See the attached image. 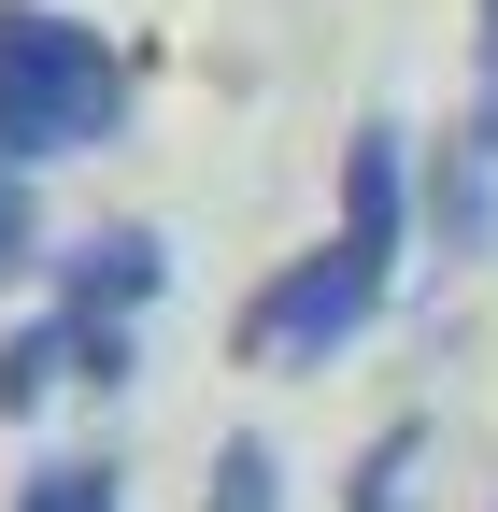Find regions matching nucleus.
Instances as JSON below:
<instances>
[{"mask_svg":"<svg viewBox=\"0 0 498 512\" xmlns=\"http://www.w3.org/2000/svg\"><path fill=\"white\" fill-rule=\"evenodd\" d=\"M129 100H143V72H129V43L100 15H72V0H0V157L15 171L129 143Z\"/></svg>","mask_w":498,"mask_h":512,"instance_id":"obj_1","label":"nucleus"},{"mask_svg":"<svg viewBox=\"0 0 498 512\" xmlns=\"http://www.w3.org/2000/svg\"><path fill=\"white\" fill-rule=\"evenodd\" d=\"M385 299H399V271H385V256H356V242L328 228V242L271 256V271L242 285L228 356H242V370H328V356H356L370 328H385Z\"/></svg>","mask_w":498,"mask_h":512,"instance_id":"obj_2","label":"nucleus"},{"mask_svg":"<svg viewBox=\"0 0 498 512\" xmlns=\"http://www.w3.org/2000/svg\"><path fill=\"white\" fill-rule=\"evenodd\" d=\"M43 299H57V313H100V328H143V313L171 299V242L114 214V228H86V242L43 256Z\"/></svg>","mask_w":498,"mask_h":512,"instance_id":"obj_3","label":"nucleus"},{"mask_svg":"<svg viewBox=\"0 0 498 512\" xmlns=\"http://www.w3.org/2000/svg\"><path fill=\"white\" fill-rule=\"evenodd\" d=\"M43 171H15V157H0V299H43Z\"/></svg>","mask_w":498,"mask_h":512,"instance_id":"obj_4","label":"nucleus"},{"mask_svg":"<svg viewBox=\"0 0 498 512\" xmlns=\"http://www.w3.org/2000/svg\"><path fill=\"white\" fill-rule=\"evenodd\" d=\"M413 470H427V413H399V427H370V456H356L342 512H413Z\"/></svg>","mask_w":498,"mask_h":512,"instance_id":"obj_5","label":"nucleus"},{"mask_svg":"<svg viewBox=\"0 0 498 512\" xmlns=\"http://www.w3.org/2000/svg\"><path fill=\"white\" fill-rule=\"evenodd\" d=\"M442 143L498 171V0H470V86H456V128H442Z\"/></svg>","mask_w":498,"mask_h":512,"instance_id":"obj_6","label":"nucleus"},{"mask_svg":"<svg viewBox=\"0 0 498 512\" xmlns=\"http://www.w3.org/2000/svg\"><path fill=\"white\" fill-rule=\"evenodd\" d=\"M200 512H285V456H271L257 427H228V441H214V484H200Z\"/></svg>","mask_w":498,"mask_h":512,"instance_id":"obj_7","label":"nucleus"},{"mask_svg":"<svg viewBox=\"0 0 498 512\" xmlns=\"http://www.w3.org/2000/svg\"><path fill=\"white\" fill-rule=\"evenodd\" d=\"M15 512H129V484H114V456H43L15 484Z\"/></svg>","mask_w":498,"mask_h":512,"instance_id":"obj_8","label":"nucleus"}]
</instances>
